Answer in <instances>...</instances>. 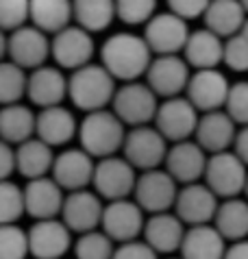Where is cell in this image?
<instances>
[{
    "label": "cell",
    "instance_id": "bcb514c9",
    "mask_svg": "<svg viewBox=\"0 0 248 259\" xmlns=\"http://www.w3.org/2000/svg\"><path fill=\"white\" fill-rule=\"evenodd\" d=\"M224 259H248V240L242 242H233L227 248V255Z\"/></svg>",
    "mask_w": 248,
    "mask_h": 259
},
{
    "label": "cell",
    "instance_id": "d6a6232c",
    "mask_svg": "<svg viewBox=\"0 0 248 259\" xmlns=\"http://www.w3.org/2000/svg\"><path fill=\"white\" fill-rule=\"evenodd\" d=\"M72 7H74L76 26L85 28L87 33L105 31L118 18L115 0H72Z\"/></svg>",
    "mask_w": 248,
    "mask_h": 259
},
{
    "label": "cell",
    "instance_id": "e575fe53",
    "mask_svg": "<svg viewBox=\"0 0 248 259\" xmlns=\"http://www.w3.org/2000/svg\"><path fill=\"white\" fill-rule=\"evenodd\" d=\"M26 213L24 203V188H20L9 179L0 181V227L16 225V222Z\"/></svg>",
    "mask_w": 248,
    "mask_h": 259
},
{
    "label": "cell",
    "instance_id": "f1b7e54d",
    "mask_svg": "<svg viewBox=\"0 0 248 259\" xmlns=\"http://www.w3.org/2000/svg\"><path fill=\"white\" fill-rule=\"evenodd\" d=\"M37 128V113L31 111L26 105H7L0 107V140L20 146L28 140H33Z\"/></svg>",
    "mask_w": 248,
    "mask_h": 259
},
{
    "label": "cell",
    "instance_id": "cb8c5ba5",
    "mask_svg": "<svg viewBox=\"0 0 248 259\" xmlns=\"http://www.w3.org/2000/svg\"><path fill=\"white\" fill-rule=\"evenodd\" d=\"M185 225L181 222V218L177 213H155L146 220L144 227V242L159 255H168L174 253V250H181V244H183L185 237Z\"/></svg>",
    "mask_w": 248,
    "mask_h": 259
},
{
    "label": "cell",
    "instance_id": "ba28073f",
    "mask_svg": "<svg viewBox=\"0 0 248 259\" xmlns=\"http://www.w3.org/2000/svg\"><path fill=\"white\" fill-rule=\"evenodd\" d=\"M177 196H179V183L166 170L157 168V170L142 172L137 177L133 200L150 215L174 209Z\"/></svg>",
    "mask_w": 248,
    "mask_h": 259
},
{
    "label": "cell",
    "instance_id": "1f68e13d",
    "mask_svg": "<svg viewBox=\"0 0 248 259\" xmlns=\"http://www.w3.org/2000/svg\"><path fill=\"white\" fill-rule=\"evenodd\" d=\"M214 227L227 242H242L248 237V200H222L214 218Z\"/></svg>",
    "mask_w": 248,
    "mask_h": 259
},
{
    "label": "cell",
    "instance_id": "f6af8a7d",
    "mask_svg": "<svg viewBox=\"0 0 248 259\" xmlns=\"http://www.w3.org/2000/svg\"><path fill=\"white\" fill-rule=\"evenodd\" d=\"M233 153H235L239 159L248 165V126H242L237 131L235 144H233Z\"/></svg>",
    "mask_w": 248,
    "mask_h": 259
},
{
    "label": "cell",
    "instance_id": "8fae6325",
    "mask_svg": "<svg viewBox=\"0 0 248 259\" xmlns=\"http://www.w3.org/2000/svg\"><path fill=\"white\" fill-rule=\"evenodd\" d=\"M192 72L183 57L179 55H166L155 57L146 72V85L155 92L157 98H177L183 92H187Z\"/></svg>",
    "mask_w": 248,
    "mask_h": 259
},
{
    "label": "cell",
    "instance_id": "3957f363",
    "mask_svg": "<svg viewBox=\"0 0 248 259\" xmlns=\"http://www.w3.org/2000/svg\"><path fill=\"white\" fill-rule=\"evenodd\" d=\"M78 140L85 153L100 161L107 157H115V153L122 150L127 140V126L109 109L85 113L78 124Z\"/></svg>",
    "mask_w": 248,
    "mask_h": 259
},
{
    "label": "cell",
    "instance_id": "5b68a950",
    "mask_svg": "<svg viewBox=\"0 0 248 259\" xmlns=\"http://www.w3.org/2000/svg\"><path fill=\"white\" fill-rule=\"evenodd\" d=\"M246 181H248V165L233 150L209 155L205 170V185L218 198L224 200L239 198V194L246 190Z\"/></svg>",
    "mask_w": 248,
    "mask_h": 259
},
{
    "label": "cell",
    "instance_id": "7402d4cb",
    "mask_svg": "<svg viewBox=\"0 0 248 259\" xmlns=\"http://www.w3.org/2000/svg\"><path fill=\"white\" fill-rule=\"evenodd\" d=\"M194 138H196L194 142L209 155L227 153L229 148H233V144H235L237 124L231 120V116L224 109L202 113Z\"/></svg>",
    "mask_w": 248,
    "mask_h": 259
},
{
    "label": "cell",
    "instance_id": "4dcf8cb0",
    "mask_svg": "<svg viewBox=\"0 0 248 259\" xmlns=\"http://www.w3.org/2000/svg\"><path fill=\"white\" fill-rule=\"evenodd\" d=\"M74 18L72 0H31V24L46 35H57Z\"/></svg>",
    "mask_w": 248,
    "mask_h": 259
},
{
    "label": "cell",
    "instance_id": "7dc6e473",
    "mask_svg": "<svg viewBox=\"0 0 248 259\" xmlns=\"http://www.w3.org/2000/svg\"><path fill=\"white\" fill-rule=\"evenodd\" d=\"M7 55H9V37L5 31H0V61H5Z\"/></svg>",
    "mask_w": 248,
    "mask_h": 259
},
{
    "label": "cell",
    "instance_id": "277c9868",
    "mask_svg": "<svg viewBox=\"0 0 248 259\" xmlns=\"http://www.w3.org/2000/svg\"><path fill=\"white\" fill-rule=\"evenodd\" d=\"M113 113L118 116L124 126L137 128V126H148L155 122L157 109H159V98L146 83L133 81V83H122L113 96Z\"/></svg>",
    "mask_w": 248,
    "mask_h": 259
},
{
    "label": "cell",
    "instance_id": "f35d334b",
    "mask_svg": "<svg viewBox=\"0 0 248 259\" xmlns=\"http://www.w3.org/2000/svg\"><path fill=\"white\" fill-rule=\"evenodd\" d=\"M31 20V0H0V31L13 33Z\"/></svg>",
    "mask_w": 248,
    "mask_h": 259
},
{
    "label": "cell",
    "instance_id": "52a82bcc",
    "mask_svg": "<svg viewBox=\"0 0 248 259\" xmlns=\"http://www.w3.org/2000/svg\"><path fill=\"white\" fill-rule=\"evenodd\" d=\"M198 120H200L198 109L185 96H177L159 103L157 118L152 122V126L168 142L179 144V142H187L192 135H196Z\"/></svg>",
    "mask_w": 248,
    "mask_h": 259
},
{
    "label": "cell",
    "instance_id": "7c38bea8",
    "mask_svg": "<svg viewBox=\"0 0 248 259\" xmlns=\"http://www.w3.org/2000/svg\"><path fill=\"white\" fill-rule=\"evenodd\" d=\"M53 57V39L37 26L26 24L9 35V61L22 70H37Z\"/></svg>",
    "mask_w": 248,
    "mask_h": 259
},
{
    "label": "cell",
    "instance_id": "4fadbf2b",
    "mask_svg": "<svg viewBox=\"0 0 248 259\" xmlns=\"http://www.w3.org/2000/svg\"><path fill=\"white\" fill-rule=\"evenodd\" d=\"M231 92L229 78L220 70H196L189 78L185 98L192 103L198 113L222 111L227 107V98Z\"/></svg>",
    "mask_w": 248,
    "mask_h": 259
},
{
    "label": "cell",
    "instance_id": "9a60e30c",
    "mask_svg": "<svg viewBox=\"0 0 248 259\" xmlns=\"http://www.w3.org/2000/svg\"><path fill=\"white\" fill-rule=\"evenodd\" d=\"M94 39L81 26H68L61 33L53 35V59L61 70H81L92 63Z\"/></svg>",
    "mask_w": 248,
    "mask_h": 259
},
{
    "label": "cell",
    "instance_id": "8992f818",
    "mask_svg": "<svg viewBox=\"0 0 248 259\" xmlns=\"http://www.w3.org/2000/svg\"><path fill=\"white\" fill-rule=\"evenodd\" d=\"M168 140L155 126H137L127 131V140L122 146V157L127 159L135 170L148 172L157 170L161 163H166L168 157Z\"/></svg>",
    "mask_w": 248,
    "mask_h": 259
},
{
    "label": "cell",
    "instance_id": "ab89813d",
    "mask_svg": "<svg viewBox=\"0 0 248 259\" xmlns=\"http://www.w3.org/2000/svg\"><path fill=\"white\" fill-rule=\"evenodd\" d=\"M224 111L239 126H248V81H237L231 85Z\"/></svg>",
    "mask_w": 248,
    "mask_h": 259
},
{
    "label": "cell",
    "instance_id": "e0dca14e",
    "mask_svg": "<svg viewBox=\"0 0 248 259\" xmlns=\"http://www.w3.org/2000/svg\"><path fill=\"white\" fill-rule=\"evenodd\" d=\"M96 161L92 155H87L83 148H65L63 153L55 157L53 179L63 192H81L94 181Z\"/></svg>",
    "mask_w": 248,
    "mask_h": 259
},
{
    "label": "cell",
    "instance_id": "7a4b0ae2",
    "mask_svg": "<svg viewBox=\"0 0 248 259\" xmlns=\"http://www.w3.org/2000/svg\"><path fill=\"white\" fill-rule=\"evenodd\" d=\"M115 92V78L103 63H90L81 70H74L68 78V98L76 109L85 113L107 109V105L113 103Z\"/></svg>",
    "mask_w": 248,
    "mask_h": 259
},
{
    "label": "cell",
    "instance_id": "4316f807",
    "mask_svg": "<svg viewBox=\"0 0 248 259\" xmlns=\"http://www.w3.org/2000/svg\"><path fill=\"white\" fill-rule=\"evenodd\" d=\"M202 20H205V28H209L211 33L222 39H231L242 33L248 16L239 0H211Z\"/></svg>",
    "mask_w": 248,
    "mask_h": 259
},
{
    "label": "cell",
    "instance_id": "6da1fadb",
    "mask_svg": "<svg viewBox=\"0 0 248 259\" xmlns=\"http://www.w3.org/2000/svg\"><path fill=\"white\" fill-rule=\"evenodd\" d=\"M100 63L115 81L133 83L140 76H146L152 63V50L146 44L144 35L120 31L105 39L100 48Z\"/></svg>",
    "mask_w": 248,
    "mask_h": 259
},
{
    "label": "cell",
    "instance_id": "ac0fdd59",
    "mask_svg": "<svg viewBox=\"0 0 248 259\" xmlns=\"http://www.w3.org/2000/svg\"><path fill=\"white\" fill-rule=\"evenodd\" d=\"M218 207H220L218 196L205 183H192V185H183L179 190L177 203H174V213L179 215L183 225L200 227V225H214Z\"/></svg>",
    "mask_w": 248,
    "mask_h": 259
},
{
    "label": "cell",
    "instance_id": "ffe728a7",
    "mask_svg": "<svg viewBox=\"0 0 248 259\" xmlns=\"http://www.w3.org/2000/svg\"><path fill=\"white\" fill-rule=\"evenodd\" d=\"M72 246V231L59 218L37 220L28 229V248L35 259H61Z\"/></svg>",
    "mask_w": 248,
    "mask_h": 259
},
{
    "label": "cell",
    "instance_id": "d6986e66",
    "mask_svg": "<svg viewBox=\"0 0 248 259\" xmlns=\"http://www.w3.org/2000/svg\"><path fill=\"white\" fill-rule=\"evenodd\" d=\"M207 161L209 157L205 150L196 142L187 140V142L172 144L163 165H166V172L177 183L192 185V183H200V179H205Z\"/></svg>",
    "mask_w": 248,
    "mask_h": 259
},
{
    "label": "cell",
    "instance_id": "484cf974",
    "mask_svg": "<svg viewBox=\"0 0 248 259\" xmlns=\"http://www.w3.org/2000/svg\"><path fill=\"white\" fill-rule=\"evenodd\" d=\"M183 59L189 68L216 70L220 63H224V39L205 26L198 31H192L183 50Z\"/></svg>",
    "mask_w": 248,
    "mask_h": 259
},
{
    "label": "cell",
    "instance_id": "836d02e7",
    "mask_svg": "<svg viewBox=\"0 0 248 259\" xmlns=\"http://www.w3.org/2000/svg\"><path fill=\"white\" fill-rule=\"evenodd\" d=\"M28 74L13 61H0V105H18L26 96Z\"/></svg>",
    "mask_w": 248,
    "mask_h": 259
},
{
    "label": "cell",
    "instance_id": "8d00e7d4",
    "mask_svg": "<svg viewBox=\"0 0 248 259\" xmlns=\"http://www.w3.org/2000/svg\"><path fill=\"white\" fill-rule=\"evenodd\" d=\"M28 255V231L18 225L0 227V259H26Z\"/></svg>",
    "mask_w": 248,
    "mask_h": 259
},
{
    "label": "cell",
    "instance_id": "603a6c76",
    "mask_svg": "<svg viewBox=\"0 0 248 259\" xmlns=\"http://www.w3.org/2000/svg\"><path fill=\"white\" fill-rule=\"evenodd\" d=\"M24 203H26V213L35 218V222L53 220V218H59L63 211L65 194L53 177H44L26 183Z\"/></svg>",
    "mask_w": 248,
    "mask_h": 259
},
{
    "label": "cell",
    "instance_id": "816d5d0a",
    "mask_svg": "<svg viewBox=\"0 0 248 259\" xmlns=\"http://www.w3.org/2000/svg\"><path fill=\"white\" fill-rule=\"evenodd\" d=\"M170 259H183V257H170Z\"/></svg>",
    "mask_w": 248,
    "mask_h": 259
},
{
    "label": "cell",
    "instance_id": "5bb4252c",
    "mask_svg": "<svg viewBox=\"0 0 248 259\" xmlns=\"http://www.w3.org/2000/svg\"><path fill=\"white\" fill-rule=\"evenodd\" d=\"M144 227H146L144 209L135 200L124 198V200H113V203L105 205L100 229L115 244L135 242L140 235H144Z\"/></svg>",
    "mask_w": 248,
    "mask_h": 259
},
{
    "label": "cell",
    "instance_id": "d590c367",
    "mask_svg": "<svg viewBox=\"0 0 248 259\" xmlns=\"http://www.w3.org/2000/svg\"><path fill=\"white\" fill-rule=\"evenodd\" d=\"M115 242L105 231H92L78 235L74 244L76 259H113Z\"/></svg>",
    "mask_w": 248,
    "mask_h": 259
},
{
    "label": "cell",
    "instance_id": "f907efd6",
    "mask_svg": "<svg viewBox=\"0 0 248 259\" xmlns=\"http://www.w3.org/2000/svg\"><path fill=\"white\" fill-rule=\"evenodd\" d=\"M244 194H246V200H248V181H246V190H244Z\"/></svg>",
    "mask_w": 248,
    "mask_h": 259
},
{
    "label": "cell",
    "instance_id": "d4e9b609",
    "mask_svg": "<svg viewBox=\"0 0 248 259\" xmlns=\"http://www.w3.org/2000/svg\"><path fill=\"white\" fill-rule=\"evenodd\" d=\"M78 124L74 113L65 109L63 105L59 107H48L37 113V128H35V138L48 144L50 148L63 146L78 133Z\"/></svg>",
    "mask_w": 248,
    "mask_h": 259
},
{
    "label": "cell",
    "instance_id": "44dd1931",
    "mask_svg": "<svg viewBox=\"0 0 248 259\" xmlns=\"http://www.w3.org/2000/svg\"><path fill=\"white\" fill-rule=\"evenodd\" d=\"M26 98L39 109L59 107L68 98V78L57 66H42L28 74Z\"/></svg>",
    "mask_w": 248,
    "mask_h": 259
},
{
    "label": "cell",
    "instance_id": "30bf717a",
    "mask_svg": "<svg viewBox=\"0 0 248 259\" xmlns=\"http://www.w3.org/2000/svg\"><path fill=\"white\" fill-rule=\"evenodd\" d=\"M189 35H192V31H189L187 22L181 20L179 16H174L172 11L157 13L144 28L146 44L157 57L183 53Z\"/></svg>",
    "mask_w": 248,
    "mask_h": 259
},
{
    "label": "cell",
    "instance_id": "c3c4849f",
    "mask_svg": "<svg viewBox=\"0 0 248 259\" xmlns=\"http://www.w3.org/2000/svg\"><path fill=\"white\" fill-rule=\"evenodd\" d=\"M239 35L246 37V41H248V20H246V24H244V28H242V33H239Z\"/></svg>",
    "mask_w": 248,
    "mask_h": 259
},
{
    "label": "cell",
    "instance_id": "9c48e42d",
    "mask_svg": "<svg viewBox=\"0 0 248 259\" xmlns=\"http://www.w3.org/2000/svg\"><path fill=\"white\" fill-rule=\"evenodd\" d=\"M135 168L131 165L124 157H107L96 163V172H94V192L100 198L109 200H124L135 192Z\"/></svg>",
    "mask_w": 248,
    "mask_h": 259
},
{
    "label": "cell",
    "instance_id": "83f0119b",
    "mask_svg": "<svg viewBox=\"0 0 248 259\" xmlns=\"http://www.w3.org/2000/svg\"><path fill=\"white\" fill-rule=\"evenodd\" d=\"M227 240L214 225L189 227L181 244L183 259H224L227 255Z\"/></svg>",
    "mask_w": 248,
    "mask_h": 259
},
{
    "label": "cell",
    "instance_id": "ee69618b",
    "mask_svg": "<svg viewBox=\"0 0 248 259\" xmlns=\"http://www.w3.org/2000/svg\"><path fill=\"white\" fill-rule=\"evenodd\" d=\"M13 172H18L16 165V148L11 144L0 140V181H9Z\"/></svg>",
    "mask_w": 248,
    "mask_h": 259
},
{
    "label": "cell",
    "instance_id": "f546056e",
    "mask_svg": "<svg viewBox=\"0 0 248 259\" xmlns=\"http://www.w3.org/2000/svg\"><path fill=\"white\" fill-rule=\"evenodd\" d=\"M55 153L48 144H44L42 140L33 138L24 144L16 146V165L18 172L28 181H35V179H44L53 172L55 165Z\"/></svg>",
    "mask_w": 248,
    "mask_h": 259
},
{
    "label": "cell",
    "instance_id": "b9f144b4",
    "mask_svg": "<svg viewBox=\"0 0 248 259\" xmlns=\"http://www.w3.org/2000/svg\"><path fill=\"white\" fill-rule=\"evenodd\" d=\"M166 3H168V9H170L174 16H179L181 20L189 22V20L205 16L211 0H166Z\"/></svg>",
    "mask_w": 248,
    "mask_h": 259
},
{
    "label": "cell",
    "instance_id": "60d3db41",
    "mask_svg": "<svg viewBox=\"0 0 248 259\" xmlns=\"http://www.w3.org/2000/svg\"><path fill=\"white\" fill-rule=\"evenodd\" d=\"M224 66L233 72H248V41L242 35L224 39Z\"/></svg>",
    "mask_w": 248,
    "mask_h": 259
},
{
    "label": "cell",
    "instance_id": "74e56055",
    "mask_svg": "<svg viewBox=\"0 0 248 259\" xmlns=\"http://www.w3.org/2000/svg\"><path fill=\"white\" fill-rule=\"evenodd\" d=\"M115 13L129 26L148 24L157 16V0H115Z\"/></svg>",
    "mask_w": 248,
    "mask_h": 259
},
{
    "label": "cell",
    "instance_id": "7bdbcfd3",
    "mask_svg": "<svg viewBox=\"0 0 248 259\" xmlns=\"http://www.w3.org/2000/svg\"><path fill=\"white\" fill-rule=\"evenodd\" d=\"M113 259H157V253L144 240H135V242L118 244Z\"/></svg>",
    "mask_w": 248,
    "mask_h": 259
},
{
    "label": "cell",
    "instance_id": "2e32d148",
    "mask_svg": "<svg viewBox=\"0 0 248 259\" xmlns=\"http://www.w3.org/2000/svg\"><path fill=\"white\" fill-rule=\"evenodd\" d=\"M103 213H105L103 198L96 192L81 190V192H70L65 196L61 220L72 233L83 235L98 231V227L103 225Z\"/></svg>",
    "mask_w": 248,
    "mask_h": 259
},
{
    "label": "cell",
    "instance_id": "681fc988",
    "mask_svg": "<svg viewBox=\"0 0 248 259\" xmlns=\"http://www.w3.org/2000/svg\"><path fill=\"white\" fill-rule=\"evenodd\" d=\"M242 3V7H244V11H246V16H248V0H239Z\"/></svg>",
    "mask_w": 248,
    "mask_h": 259
}]
</instances>
